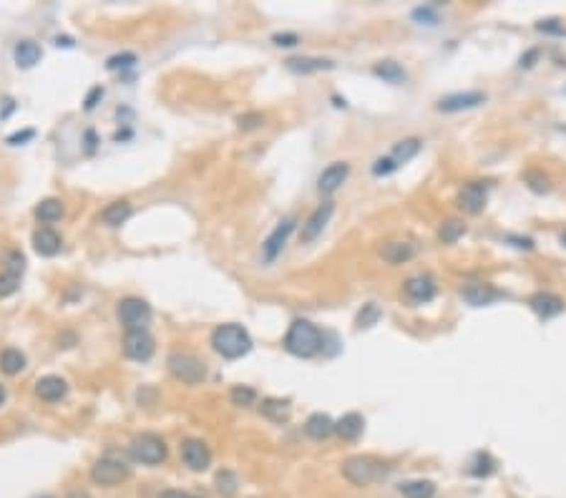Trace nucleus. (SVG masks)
<instances>
[{
    "label": "nucleus",
    "mask_w": 566,
    "mask_h": 498,
    "mask_svg": "<svg viewBox=\"0 0 566 498\" xmlns=\"http://www.w3.org/2000/svg\"><path fill=\"white\" fill-rule=\"evenodd\" d=\"M211 345H214V350H217L222 358L237 360V358H245L252 350V338L242 325L229 322V325H219L217 330L211 332Z\"/></svg>",
    "instance_id": "1"
},
{
    "label": "nucleus",
    "mask_w": 566,
    "mask_h": 498,
    "mask_svg": "<svg viewBox=\"0 0 566 498\" xmlns=\"http://www.w3.org/2000/svg\"><path fill=\"white\" fill-rule=\"evenodd\" d=\"M284 348L297 358H312L322 350V332L310 320H294L284 335Z\"/></svg>",
    "instance_id": "2"
},
{
    "label": "nucleus",
    "mask_w": 566,
    "mask_h": 498,
    "mask_svg": "<svg viewBox=\"0 0 566 498\" xmlns=\"http://www.w3.org/2000/svg\"><path fill=\"white\" fill-rule=\"evenodd\" d=\"M390 465L383 463L375 455H353L343 463V476L353 486H370V483L383 481L388 476Z\"/></svg>",
    "instance_id": "3"
},
{
    "label": "nucleus",
    "mask_w": 566,
    "mask_h": 498,
    "mask_svg": "<svg viewBox=\"0 0 566 498\" xmlns=\"http://www.w3.org/2000/svg\"><path fill=\"white\" fill-rule=\"evenodd\" d=\"M131 458L144 465H159L167 460V443L154 433H141L131 441Z\"/></svg>",
    "instance_id": "4"
},
{
    "label": "nucleus",
    "mask_w": 566,
    "mask_h": 498,
    "mask_svg": "<svg viewBox=\"0 0 566 498\" xmlns=\"http://www.w3.org/2000/svg\"><path fill=\"white\" fill-rule=\"evenodd\" d=\"M118 320L126 327V332L146 330L151 322V307L141 297H126L118 302Z\"/></svg>",
    "instance_id": "5"
},
{
    "label": "nucleus",
    "mask_w": 566,
    "mask_h": 498,
    "mask_svg": "<svg viewBox=\"0 0 566 498\" xmlns=\"http://www.w3.org/2000/svg\"><path fill=\"white\" fill-rule=\"evenodd\" d=\"M169 370H172L174 377H179V380L187 382V385H196V382H201L206 375L201 360H196L194 355H189V353H174L172 358H169Z\"/></svg>",
    "instance_id": "6"
},
{
    "label": "nucleus",
    "mask_w": 566,
    "mask_h": 498,
    "mask_svg": "<svg viewBox=\"0 0 566 498\" xmlns=\"http://www.w3.org/2000/svg\"><path fill=\"white\" fill-rule=\"evenodd\" d=\"M128 476H131V468L118 458H101L91 468V481L99 483V486H118Z\"/></svg>",
    "instance_id": "7"
},
{
    "label": "nucleus",
    "mask_w": 566,
    "mask_h": 498,
    "mask_svg": "<svg viewBox=\"0 0 566 498\" xmlns=\"http://www.w3.org/2000/svg\"><path fill=\"white\" fill-rule=\"evenodd\" d=\"M23 272H26V257L18 249H11L6 255V267L0 272V297H11L13 292H18Z\"/></svg>",
    "instance_id": "8"
},
{
    "label": "nucleus",
    "mask_w": 566,
    "mask_h": 498,
    "mask_svg": "<svg viewBox=\"0 0 566 498\" xmlns=\"http://www.w3.org/2000/svg\"><path fill=\"white\" fill-rule=\"evenodd\" d=\"M156 343L146 330H133L126 332V338H123V355L136 363H146V360L154 355Z\"/></svg>",
    "instance_id": "9"
},
{
    "label": "nucleus",
    "mask_w": 566,
    "mask_h": 498,
    "mask_svg": "<svg viewBox=\"0 0 566 498\" xmlns=\"http://www.w3.org/2000/svg\"><path fill=\"white\" fill-rule=\"evenodd\" d=\"M292 232H294V216H287V219L279 221L277 227L272 229V234H270V237L265 239V244H262V257H265V262L277 260Z\"/></svg>",
    "instance_id": "10"
},
{
    "label": "nucleus",
    "mask_w": 566,
    "mask_h": 498,
    "mask_svg": "<svg viewBox=\"0 0 566 498\" xmlns=\"http://www.w3.org/2000/svg\"><path fill=\"white\" fill-rule=\"evenodd\" d=\"M182 460L192 470H206L211 465V450L204 441H196V438H189L182 443Z\"/></svg>",
    "instance_id": "11"
},
{
    "label": "nucleus",
    "mask_w": 566,
    "mask_h": 498,
    "mask_svg": "<svg viewBox=\"0 0 566 498\" xmlns=\"http://www.w3.org/2000/svg\"><path fill=\"white\" fill-rule=\"evenodd\" d=\"M486 201H489V187L483 182L466 184V187L461 189V194H458V206H461L463 211H468V214L483 211Z\"/></svg>",
    "instance_id": "12"
},
{
    "label": "nucleus",
    "mask_w": 566,
    "mask_h": 498,
    "mask_svg": "<svg viewBox=\"0 0 566 498\" xmlns=\"http://www.w3.org/2000/svg\"><path fill=\"white\" fill-rule=\"evenodd\" d=\"M333 211H335L333 201H322V204L310 214V219L302 224V242H315V239L322 234V229L328 227Z\"/></svg>",
    "instance_id": "13"
},
{
    "label": "nucleus",
    "mask_w": 566,
    "mask_h": 498,
    "mask_svg": "<svg viewBox=\"0 0 566 498\" xmlns=\"http://www.w3.org/2000/svg\"><path fill=\"white\" fill-rule=\"evenodd\" d=\"M348 177H350L348 161H335V164H330L328 169L320 174V179H317V189H320V194H333L348 182Z\"/></svg>",
    "instance_id": "14"
},
{
    "label": "nucleus",
    "mask_w": 566,
    "mask_h": 498,
    "mask_svg": "<svg viewBox=\"0 0 566 498\" xmlns=\"http://www.w3.org/2000/svg\"><path fill=\"white\" fill-rule=\"evenodd\" d=\"M486 101V94L481 91H466V94H450L445 99L438 101V111L443 114H455V111H468V109H476Z\"/></svg>",
    "instance_id": "15"
},
{
    "label": "nucleus",
    "mask_w": 566,
    "mask_h": 498,
    "mask_svg": "<svg viewBox=\"0 0 566 498\" xmlns=\"http://www.w3.org/2000/svg\"><path fill=\"white\" fill-rule=\"evenodd\" d=\"M435 280L431 275H416L411 277L406 282V294L408 299H413V302L423 304V302H431V299L435 297Z\"/></svg>",
    "instance_id": "16"
},
{
    "label": "nucleus",
    "mask_w": 566,
    "mask_h": 498,
    "mask_svg": "<svg viewBox=\"0 0 566 498\" xmlns=\"http://www.w3.org/2000/svg\"><path fill=\"white\" fill-rule=\"evenodd\" d=\"M66 393H68V382L58 375H45L35 382V395L40 400H45V403H58V400L66 398Z\"/></svg>",
    "instance_id": "17"
},
{
    "label": "nucleus",
    "mask_w": 566,
    "mask_h": 498,
    "mask_svg": "<svg viewBox=\"0 0 566 498\" xmlns=\"http://www.w3.org/2000/svg\"><path fill=\"white\" fill-rule=\"evenodd\" d=\"M528 304H531V310L536 312L538 317H544V320H549V317H556L564 312V299H561L559 294H551V292H536L531 299H528Z\"/></svg>",
    "instance_id": "18"
},
{
    "label": "nucleus",
    "mask_w": 566,
    "mask_h": 498,
    "mask_svg": "<svg viewBox=\"0 0 566 498\" xmlns=\"http://www.w3.org/2000/svg\"><path fill=\"white\" fill-rule=\"evenodd\" d=\"M284 66H287V71L307 76V73H317V71H333L335 61H330V58H315V55H302V58H287Z\"/></svg>",
    "instance_id": "19"
},
{
    "label": "nucleus",
    "mask_w": 566,
    "mask_h": 498,
    "mask_svg": "<svg viewBox=\"0 0 566 498\" xmlns=\"http://www.w3.org/2000/svg\"><path fill=\"white\" fill-rule=\"evenodd\" d=\"M33 249L40 257H56L61 252V234L50 227H40L33 232Z\"/></svg>",
    "instance_id": "20"
},
{
    "label": "nucleus",
    "mask_w": 566,
    "mask_h": 498,
    "mask_svg": "<svg viewBox=\"0 0 566 498\" xmlns=\"http://www.w3.org/2000/svg\"><path fill=\"white\" fill-rule=\"evenodd\" d=\"M461 297L466 299L471 307H486V304L496 302V299L501 297V292L494 287H489V284H468V287L461 292Z\"/></svg>",
    "instance_id": "21"
},
{
    "label": "nucleus",
    "mask_w": 566,
    "mask_h": 498,
    "mask_svg": "<svg viewBox=\"0 0 566 498\" xmlns=\"http://www.w3.org/2000/svg\"><path fill=\"white\" fill-rule=\"evenodd\" d=\"M305 433L315 441H325L328 436L335 433V421L328 413H312L305 423Z\"/></svg>",
    "instance_id": "22"
},
{
    "label": "nucleus",
    "mask_w": 566,
    "mask_h": 498,
    "mask_svg": "<svg viewBox=\"0 0 566 498\" xmlns=\"http://www.w3.org/2000/svg\"><path fill=\"white\" fill-rule=\"evenodd\" d=\"M13 55H16L18 68H33L35 63L40 61L43 50H40V45L35 43V40L26 38V40H21V43H16V50H13Z\"/></svg>",
    "instance_id": "23"
},
{
    "label": "nucleus",
    "mask_w": 566,
    "mask_h": 498,
    "mask_svg": "<svg viewBox=\"0 0 566 498\" xmlns=\"http://www.w3.org/2000/svg\"><path fill=\"white\" fill-rule=\"evenodd\" d=\"M362 426H365V421H362L360 413H345L343 418L335 423V433H338L340 438H345V441H355L362 433Z\"/></svg>",
    "instance_id": "24"
},
{
    "label": "nucleus",
    "mask_w": 566,
    "mask_h": 498,
    "mask_svg": "<svg viewBox=\"0 0 566 498\" xmlns=\"http://www.w3.org/2000/svg\"><path fill=\"white\" fill-rule=\"evenodd\" d=\"M398 493L403 498H433L435 496V483L428 481V478H416V481L400 483Z\"/></svg>",
    "instance_id": "25"
},
{
    "label": "nucleus",
    "mask_w": 566,
    "mask_h": 498,
    "mask_svg": "<svg viewBox=\"0 0 566 498\" xmlns=\"http://www.w3.org/2000/svg\"><path fill=\"white\" fill-rule=\"evenodd\" d=\"M128 216H131V204H128L126 199L111 201V204L101 211V219H104L109 227H121Z\"/></svg>",
    "instance_id": "26"
},
{
    "label": "nucleus",
    "mask_w": 566,
    "mask_h": 498,
    "mask_svg": "<svg viewBox=\"0 0 566 498\" xmlns=\"http://www.w3.org/2000/svg\"><path fill=\"white\" fill-rule=\"evenodd\" d=\"M416 255V247L408 242H388L383 247V260L390 262V265H403L411 257Z\"/></svg>",
    "instance_id": "27"
},
{
    "label": "nucleus",
    "mask_w": 566,
    "mask_h": 498,
    "mask_svg": "<svg viewBox=\"0 0 566 498\" xmlns=\"http://www.w3.org/2000/svg\"><path fill=\"white\" fill-rule=\"evenodd\" d=\"M26 367V355L16 348H8L0 353V370L6 375H18V372Z\"/></svg>",
    "instance_id": "28"
},
{
    "label": "nucleus",
    "mask_w": 566,
    "mask_h": 498,
    "mask_svg": "<svg viewBox=\"0 0 566 498\" xmlns=\"http://www.w3.org/2000/svg\"><path fill=\"white\" fill-rule=\"evenodd\" d=\"M421 138H403V141H398L393 149V156L390 159L395 161V164H408V161L413 159V156H418V151H421Z\"/></svg>",
    "instance_id": "29"
},
{
    "label": "nucleus",
    "mask_w": 566,
    "mask_h": 498,
    "mask_svg": "<svg viewBox=\"0 0 566 498\" xmlns=\"http://www.w3.org/2000/svg\"><path fill=\"white\" fill-rule=\"evenodd\" d=\"M372 73H375L377 78L388 81V83H403V81H406V71H403V66H400V63H395V61H380V63H375Z\"/></svg>",
    "instance_id": "30"
},
{
    "label": "nucleus",
    "mask_w": 566,
    "mask_h": 498,
    "mask_svg": "<svg viewBox=\"0 0 566 498\" xmlns=\"http://www.w3.org/2000/svg\"><path fill=\"white\" fill-rule=\"evenodd\" d=\"M35 216H38L43 224H53L63 216V201L61 199H43L35 206Z\"/></svg>",
    "instance_id": "31"
},
{
    "label": "nucleus",
    "mask_w": 566,
    "mask_h": 498,
    "mask_svg": "<svg viewBox=\"0 0 566 498\" xmlns=\"http://www.w3.org/2000/svg\"><path fill=\"white\" fill-rule=\"evenodd\" d=\"M262 413L270 418V421H274V423H284V421H289V403L287 400H265L262 403Z\"/></svg>",
    "instance_id": "32"
},
{
    "label": "nucleus",
    "mask_w": 566,
    "mask_h": 498,
    "mask_svg": "<svg viewBox=\"0 0 566 498\" xmlns=\"http://www.w3.org/2000/svg\"><path fill=\"white\" fill-rule=\"evenodd\" d=\"M463 234H466V224H463V221H458V219L443 221V224H440V229H438V239H440V242H445V244L458 242Z\"/></svg>",
    "instance_id": "33"
},
{
    "label": "nucleus",
    "mask_w": 566,
    "mask_h": 498,
    "mask_svg": "<svg viewBox=\"0 0 566 498\" xmlns=\"http://www.w3.org/2000/svg\"><path fill=\"white\" fill-rule=\"evenodd\" d=\"M380 317H383V312H380V307L375 302L362 304V310L357 312V327H372Z\"/></svg>",
    "instance_id": "34"
},
{
    "label": "nucleus",
    "mask_w": 566,
    "mask_h": 498,
    "mask_svg": "<svg viewBox=\"0 0 566 498\" xmlns=\"http://www.w3.org/2000/svg\"><path fill=\"white\" fill-rule=\"evenodd\" d=\"M237 486H239V481L232 470H222L217 476V491L222 493L224 498H232L234 493H237Z\"/></svg>",
    "instance_id": "35"
},
{
    "label": "nucleus",
    "mask_w": 566,
    "mask_h": 498,
    "mask_svg": "<svg viewBox=\"0 0 566 498\" xmlns=\"http://www.w3.org/2000/svg\"><path fill=\"white\" fill-rule=\"evenodd\" d=\"M526 184L533 189L536 194H549L551 192V179L541 172H528L526 174Z\"/></svg>",
    "instance_id": "36"
},
{
    "label": "nucleus",
    "mask_w": 566,
    "mask_h": 498,
    "mask_svg": "<svg viewBox=\"0 0 566 498\" xmlns=\"http://www.w3.org/2000/svg\"><path fill=\"white\" fill-rule=\"evenodd\" d=\"M229 398H232L234 405H252L257 400V393L252 390V387H245V385H237L229 393Z\"/></svg>",
    "instance_id": "37"
},
{
    "label": "nucleus",
    "mask_w": 566,
    "mask_h": 498,
    "mask_svg": "<svg viewBox=\"0 0 566 498\" xmlns=\"http://www.w3.org/2000/svg\"><path fill=\"white\" fill-rule=\"evenodd\" d=\"M536 31H538V33H549V35H566L564 23L556 21V18H549V21H538Z\"/></svg>",
    "instance_id": "38"
},
{
    "label": "nucleus",
    "mask_w": 566,
    "mask_h": 498,
    "mask_svg": "<svg viewBox=\"0 0 566 498\" xmlns=\"http://www.w3.org/2000/svg\"><path fill=\"white\" fill-rule=\"evenodd\" d=\"M413 18L421 23H426V26H435L438 23V13H435V6H421L413 11Z\"/></svg>",
    "instance_id": "39"
},
{
    "label": "nucleus",
    "mask_w": 566,
    "mask_h": 498,
    "mask_svg": "<svg viewBox=\"0 0 566 498\" xmlns=\"http://www.w3.org/2000/svg\"><path fill=\"white\" fill-rule=\"evenodd\" d=\"M133 63H136V55H133V53H121V55H113V58H109L106 68H109V71H118V68H131Z\"/></svg>",
    "instance_id": "40"
},
{
    "label": "nucleus",
    "mask_w": 566,
    "mask_h": 498,
    "mask_svg": "<svg viewBox=\"0 0 566 498\" xmlns=\"http://www.w3.org/2000/svg\"><path fill=\"white\" fill-rule=\"evenodd\" d=\"M471 473L473 476H491V473H494V460H491L486 453H478L476 455V468H473Z\"/></svg>",
    "instance_id": "41"
},
{
    "label": "nucleus",
    "mask_w": 566,
    "mask_h": 498,
    "mask_svg": "<svg viewBox=\"0 0 566 498\" xmlns=\"http://www.w3.org/2000/svg\"><path fill=\"white\" fill-rule=\"evenodd\" d=\"M395 169H398V164H395L390 156H385V159H377L375 164H372V174H375V177H388V174H393Z\"/></svg>",
    "instance_id": "42"
},
{
    "label": "nucleus",
    "mask_w": 566,
    "mask_h": 498,
    "mask_svg": "<svg viewBox=\"0 0 566 498\" xmlns=\"http://www.w3.org/2000/svg\"><path fill=\"white\" fill-rule=\"evenodd\" d=\"M265 121V116L262 114H247V116H239V128H257L260 123Z\"/></svg>",
    "instance_id": "43"
},
{
    "label": "nucleus",
    "mask_w": 566,
    "mask_h": 498,
    "mask_svg": "<svg viewBox=\"0 0 566 498\" xmlns=\"http://www.w3.org/2000/svg\"><path fill=\"white\" fill-rule=\"evenodd\" d=\"M33 136H35L33 128H26V131L11 133V136H8V144H11V146H21L23 141H28V138H33Z\"/></svg>",
    "instance_id": "44"
},
{
    "label": "nucleus",
    "mask_w": 566,
    "mask_h": 498,
    "mask_svg": "<svg viewBox=\"0 0 566 498\" xmlns=\"http://www.w3.org/2000/svg\"><path fill=\"white\" fill-rule=\"evenodd\" d=\"M274 43L277 45H284V48H289V45H297L300 43V38H297V33H274Z\"/></svg>",
    "instance_id": "45"
},
{
    "label": "nucleus",
    "mask_w": 566,
    "mask_h": 498,
    "mask_svg": "<svg viewBox=\"0 0 566 498\" xmlns=\"http://www.w3.org/2000/svg\"><path fill=\"white\" fill-rule=\"evenodd\" d=\"M99 99H104V89L101 86H96V89H91V94L86 96V111H94V106H96V101Z\"/></svg>",
    "instance_id": "46"
},
{
    "label": "nucleus",
    "mask_w": 566,
    "mask_h": 498,
    "mask_svg": "<svg viewBox=\"0 0 566 498\" xmlns=\"http://www.w3.org/2000/svg\"><path fill=\"white\" fill-rule=\"evenodd\" d=\"M538 55H541V50H538V48H531L526 55H521V68H531L533 63H536Z\"/></svg>",
    "instance_id": "47"
},
{
    "label": "nucleus",
    "mask_w": 566,
    "mask_h": 498,
    "mask_svg": "<svg viewBox=\"0 0 566 498\" xmlns=\"http://www.w3.org/2000/svg\"><path fill=\"white\" fill-rule=\"evenodd\" d=\"M159 498H199V496H194V493H187V491H174V488H172V491L161 493Z\"/></svg>",
    "instance_id": "48"
},
{
    "label": "nucleus",
    "mask_w": 566,
    "mask_h": 498,
    "mask_svg": "<svg viewBox=\"0 0 566 498\" xmlns=\"http://www.w3.org/2000/svg\"><path fill=\"white\" fill-rule=\"evenodd\" d=\"M509 242H514V247H518V249H533V242L528 237H509Z\"/></svg>",
    "instance_id": "49"
},
{
    "label": "nucleus",
    "mask_w": 566,
    "mask_h": 498,
    "mask_svg": "<svg viewBox=\"0 0 566 498\" xmlns=\"http://www.w3.org/2000/svg\"><path fill=\"white\" fill-rule=\"evenodd\" d=\"M68 498H91V496H89V493H86V491H73Z\"/></svg>",
    "instance_id": "50"
},
{
    "label": "nucleus",
    "mask_w": 566,
    "mask_h": 498,
    "mask_svg": "<svg viewBox=\"0 0 566 498\" xmlns=\"http://www.w3.org/2000/svg\"><path fill=\"white\" fill-rule=\"evenodd\" d=\"M6 398H8V393H6V387H3V385H0V405H3V403H6Z\"/></svg>",
    "instance_id": "51"
},
{
    "label": "nucleus",
    "mask_w": 566,
    "mask_h": 498,
    "mask_svg": "<svg viewBox=\"0 0 566 498\" xmlns=\"http://www.w3.org/2000/svg\"><path fill=\"white\" fill-rule=\"evenodd\" d=\"M56 45H73L68 38H56Z\"/></svg>",
    "instance_id": "52"
},
{
    "label": "nucleus",
    "mask_w": 566,
    "mask_h": 498,
    "mask_svg": "<svg viewBox=\"0 0 566 498\" xmlns=\"http://www.w3.org/2000/svg\"><path fill=\"white\" fill-rule=\"evenodd\" d=\"M561 244H566V229H564V234H561Z\"/></svg>",
    "instance_id": "53"
},
{
    "label": "nucleus",
    "mask_w": 566,
    "mask_h": 498,
    "mask_svg": "<svg viewBox=\"0 0 566 498\" xmlns=\"http://www.w3.org/2000/svg\"><path fill=\"white\" fill-rule=\"evenodd\" d=\"M38 498H53V496H38Z\"/></svg>",
    "instance_id": "54"
}]
</instances>
